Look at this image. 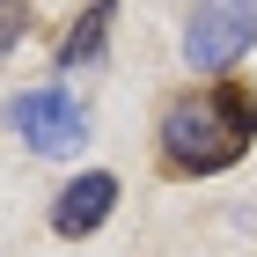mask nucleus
Returning <instances> with one entry per match:
<instances>
[{"instance_id": "f257e3e1", "label": "nucleus", "mask_w": 257, "mask_h": 257, "mask_svg": "<svg viewBox=\"0 0 257 257\" xmlns=\"http://www.w3.org/2000/svg\"><path fill=\"white\" fill-rule=\"evenodd\" d=\"M257 140V96L242 81H220V88H198V96L169 103L162 118V155L184 177H213Z\"/></svg>"}, {"instance_id": "f03ea898", "label": "nucleus", "mask_w": 257, "mask_h": 257, "mask_svg": "<svg viewBox=\"0 0 257 257\" xmlns=\"http://www.w3.org/2000/svg\"><path fill=\"white\" fill-rule=\"evenodd\" d=\"M257 44V0H198L184 30V66L191 74H228Z\"/></svg>"}, {"instance_id": "7ed1b4c3", "label": "nucleus", "mask_w": 257, "mask_h": 257, "mask_svg": "<svg viewBox=\"0 0 257 257\" xmlns=\"http://www.w3.org/2000/svg\"><path fill=\"white\" fill-rule=\"evenodd\" d=\"M8 125H15L37 155H74L88 140V110H81L66 88H30V96L8 103Z\"/></svg>"}, {"instance_id": "20e7f679", "label": "nucleus", "mask_w": 257, "mask_h": 257, "mask_svg": "<svg viewBox=\"0 0 257 257\" xmlns=\"http://www.w3.org/2000/svg\"><path fill=\"white\" fill-rule=\"evenodd\" d=\"M110 206H118V177L88 169V177H74V184L59 191V206H52V228H59V235H96L103 220H110Z\"/></svg>"}, {"instance_id": "39448f33", "label": "nucleus", "mask_w": 257, "mask_h": 257, "mask_svg": "<svg viewBox=\"0 0 257 257\" xmlns=\"http://www.w3.org/2000/svg\"><path fill=\"white\" fill-rule=\"evenodd\" d=\"M103 30H110V0H96L88 15L66 30V44H59V66H88V59H103Z\"/></svg>"}, {"instance_id": "423d86ee", "label": "nucleus", "mask_w": 257, "mask_h": 257, "mask_svg": "<svg viewBox=\"0 0 257 257\" xmlns=\"http://www.w3.org/2000/svg\"><path fill=\"white\" fill-rule=\"evenodd\" d=\"M30 37V0H0V52H15Z\"/></svg>"}]
</instances>
